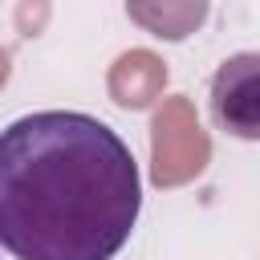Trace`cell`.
Here are the masks:
<instances>
[{
  "label": "cell",
  "mask_w": 260,
  "mask_h": 260,
  "mask_svg": "<svg viewBox=\"0 0 260 260\" xmlns=\"http://www.w3.org/2000/svg\"><path fill=\"white\" fill-rule=\"evenodd\" d=\"M138 211V162L102 118L37 110L0 130V248L12 260H114Z\"/></svg>",
  "instance_id": "obj_1"
},
{
  "label": "cell",
  "mask_w": 260,
  "mask_h": 260,
  "mask_svg": "<svg viewBox=\"0 0 260 260\" xmlns=\"http://www.w3.org/2000/svg\"><path fill=\"white\" fill-rule=\"evenodd\" d=\"M215 130L240 142H260V53H232L207 85Z\"/></svg>",
  "instance_id": "obj_2"
}]
</instances>
